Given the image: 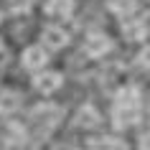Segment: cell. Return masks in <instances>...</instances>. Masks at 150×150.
I'll list each match as a JSON object with an SVG mask.
<instances>
[{"instance_id": "cell-1", "label": "cell", "mask_w": 150, "mask_h": 150, "mask_svg": "<svg viewBox=\"0 0 150 150\" xmlns=\"http://www.w3.org/2000/svg\"><path fill=\"white\" fill-rule=\"evenodd\" d=\"M61 84H64V76H61V71H56V69H41L33 76V89L41 92V94H54Z\"/></svg>"}, {"instance_id": "cell-2", "label": "cell", "mask_w": 150, "mask_h": 150, "mask_svg": "<svg viewBox=\"0 0 150 150\" xmlns=\"http://www.w3.org/2000/svg\"><path fill=\"white\" fill-rule=\"evenodd\" d=\"M84 51H87V56H92V59H99V56H104V54L112 51V38L107 33H102V31H92L87 38H84Z\"/></svg>"}, {"instance_id": "cell-3", "label": "cell", "mask_w": 150, "mask_h": 150, "mask_svg": "<svg viewBox=\"0 0 150 150\" xmlns=\"http://www.w3.org/2000/svg\"><path fill=\"white\" fill-rule=\"evenodd\" d=\"M21 64H23L25 69H31V71H41V69L48 64V54H46V48L41 46V43L25 46V48H23V54H21Z\"/></svg>"}, {"instance_id": "cell-4", "label": "cell", "mask_w": 150, "mask_h": 150, "mask_svg": "<svg viewBox=\"0 0 150 150\" xmlns=\"http://www.w3.org/2000/svg\"><path fill=\"white\" fill-rule=\"evenodd\" d=\"M137 117H140V104H117L115 102V110H112V122H115V127H130L137 122Z\"/></svg>"}, {"instance_id": "cell-5", "label": "cell", "mask_w": 150, "mask_h": 150, "mask_svg": "<svg viewBox=\"0 0 150 150\" xmlns=\"http://www.w3.org/2000/svg\"><path fill=\"white\" fill-rule=\"evenodd\" d=\"M43 13L48 18L59 21V23H64V21H69L74 16V0H46L43 3Z\"/></svg>"}, {"instance_id": "cell-6", "label": "cell", "mask_w": 150, "mask_h": 150, "mask_svg": "<svg viewBox=\"0 0 150 150\" xmlns=\"http://www.w3.org/2000/svg\"><path fill=\"white\" fill-rule=\"evenodd\" d=\"M41 41H43L46 48H64V46H69V33L61 28V23L59 25L51 23L41 31Z\"/></svg>"}, {"instance_id": "cell-7", "label": "cell", "mask_w": 150, "mask_h": 150, "mask_svg": "<svg viewBox=\"0 0 150 150\" xmlns=\"http://www.w3.org/2000/svg\"><path fill=\"white\" fill-rule=\"evenodd\" d=\"M76 125L79 127H97L99 125V112L92 104H81L76 110Z\"/></svg>"}, {"instance_id": "cell-8", "label": "cell", "mask_w": 150, "mask_h": 150, "mask_svg": "<svg viewBox=\"0 0 150 150\" xmlns=\"http://www.w3.org/2000/svg\"><path fill=\"white\" fill-rule=\"evenodd\" d=\"M18 107H21L18 92H13V89L0 92V115H13V112H18Z\"/></svg>"}, {"instance_id": "cell-9", "label": "cell", "mask_w": 150, "mask_h": 150, "mask_svg": "<svg viewBox=\"0 0 150 150\" xmlns=\"http://www.w3.org/2000/svg\"><path fill=\"white\" fill-rule=\"evenodd\" d=\"M122 31H125L127 41H142L145 36H148V25L142 23V21H135V23H125Z\"/></svg>"}, {"instance_id": "cell-10", "label": "cell", "mask_w": 150, "mask_h": 150, "mask_svg": "<svg viewBox=\"0 0 150 150\" xmlns=\"http://www.w3.org/2000/svg\"><path fill=\"white\" fill-rule=\"evenodd\" d=\"M115 102H117V104H140V92H137V87L127 84V87H122L117 92Z\"/></svg>"}, {"instance_id": "cell-11", "label": "cell", "mask_w": 150, "mask_h": 150, "mask_svg": "<svg viewBox=\"0 0 150 150\" xmlns=\"http://www.w3.org/2000/svg\"><path fill=\"white\" fill-rule=\"evenodd\" d=\"M107 8L115 13V16H130V13H135V0H110L107 3Z\"/></svg>"}, {"instance_id": "cell-12", "label": "cell", "mask_w": 150, "mask_h": 150, "mask_svg": "<svg viewBox=\"0 0 150 150\" xmlns=\"http://www.w3.org/2000/svg\"><path fill=\"white\" fill-rule=\"evenodd\" d=\"M28 5H31V0H10V8L16 10V13H21V10H28Z\"/></svg>"}, {"instance_id": "cell-13", "label": "cell", "mask_w": 150, "mask_h": 150, "mask_svg": "<svg viewBox=\"0 0 150 150\" xmlns=\"http://www.w3.org/2000/svg\"><path fill=\"white\" fill-rule=\"evenodd\" d=\"M137 150H150V132H142L137 140Z\"/></svg>"}, {"instance_id": "cell-14", "label": "cell", "mask_w": 150, "mask_h": 150, "mask_svg": "<svg viewBox=\"0 0 150 150\" xmlns=\"http://www.w3.org/2000/svg\"><path fill=\"white\" fill-rule=\"evenodd\" d=\"M140 64L150 69V46H145V48L140 51Z\"/></svg>"}, {"instance_id": "cell-15", "label": "cell", "mask_w": 150, "mask_h": 150, "mask_svg": "<svg viewBox=\"0 0 150 150\" xmlns=\"http://www.w3.org/2000/svg\"><path fill=\"white\" fill-rule=\"evenodd\" d=\"M0 51H3V38H0Z\"/></svg>"}, {"instance_id": "cell-16", "label": "cell", "mask_w": 150, "mask_h": 150, "mask_svg": "<svg viewBox=\"0 0 150 150\" xmlns=\"http://www.w3.org/2000/svg\"><path fill=\"white\" fill-rule=\"evenodd\" d=\"M0 23H3V13H0Z\"/></svg>"}]
</instances>
